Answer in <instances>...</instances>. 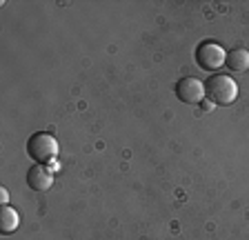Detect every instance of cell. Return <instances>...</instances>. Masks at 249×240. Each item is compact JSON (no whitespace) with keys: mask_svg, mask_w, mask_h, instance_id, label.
Returning <instances> with one entry per match:
<instances>
[{"mask_svg":"<svg viewBox=\"0 0 249 240\" xmlns=\"http://www.w3.org/2000/svg\"><path fill=\"white\" fill-rule=\"evenodd\" d=\"M205 94H207V100H212L213 104L227 107L238 98V83L225 73H216L205 83Z\"/></svg>","mask_w":249,"mask_h":240,"instance_id":"1","label":"cell"},{"mask_svg":"<svg viewBox=\"0 0 249 240\" xmlns=\"http://www.w3.org/2000/svg\"><path fill=\"white\" fill-rule=\"evenodd\" d=\"M58 152H60V145L47 131H38L27 140V154L36 160V165H49L52 160H56Z\"/></svg>","mask_w":249,"mask_h":240,"instance_id":"2","label":"cell"},{"mask_svg":"<svg viewBox=\"0 0 249 240\" xmlns=\"http://www.w3.org/2000/svg\"><path fill=\"white\" fill-rule=\"evenodd\" d=\"M227 63V51L216 40H205L196 49V65L205 71H216Z\"/></svg>","mask_w":249,"mask_h":240,"instance_id":"3","label":"cell"},{"mask_svg":"<svg viewBox=\"0 0 249 240\" xmlns=\"http://www.w3.org/2000/svg\"><path fill=\"white\" fill-rule=\"evenodd\" d=\"M176 96L187 104H200L202 100L207 98V94H205V83L194 78V76L180 78L176 83Z\"/></svg>","mask_w":249,"mask_h":240,"instance_id":"4","label":"cell"},{"mask_svg":"<svg viewBox=\"0 0 249 240\" xmlns=\"http://www.w3.org/2000/svg\"><path fill=\"white\" fill-rule=\"evenodd\" d=\"M27 185L34 191H47L53 185V173L47 169V165H34L27 171Z\"/></svg>","mask_w":249,"mask_h":240,"instance_id":"5","label":"cell"},{"mask_svg":"<svg viewBox=\"0 0 249 240\" xmlns=\"http://www.w3.org/2000/svg\"><path fill=\"white\" fill-rule=\"evenodd\" d=\"M227 65L231 71H247L249 69V51L247 49H243V47H236V49H231V51L227 53Z\"/></svg>","mask_w":249,"mask_h":240,"instance_id":"6","label":"cell"},{"mask_svg":"<svg viewBox=\"0 0 249 240\" xmlns=\"http://www.w3.org/2000/svg\"><path fill=\"white\" fill-rule=\"evenodd\" d=\"M20 224V216L14 207L9 205H2V211H0V231L2 234H14Z\"/></svg>","mask_w":249,"mask_h":240,"instance_id":"7","label":"cell"},{"mask_svg":"<svg viewBox=\"0 0 249 240\" xmlns=\"http://www.w3.org/2000/svg\"><path fill=\"white\" fill-rule=\"evenodd\" d=\"M47 169H49L52 173H58V171H60V162H58V160H52L49 165H47Z\"/></svg>","mask_w":249,"mask_h":240,"instance_id":"8","label":"cell"},{"mask_svg":"<svg viewBox=\"0 0 249 240\" xmlns=\"http://www.w3.org/2000/svg\"><path fill=\"white\" fill-rule=\"evenodd\" d=\"M0 203H2V205H9V193H7L5 187L0 189Z\"/></svg>","mask_w":249,"mask_h":240,"instance_id":"9","label":"cell"},{"mask_svg":"<svg viewBox=\"0 0 249 240\" xmlns=\"http://www.w3.org/2000/svg\"><path fill=\"white\" fill-rule=\"evenodd\" d=\"M200 107H202V109H205V111H209V109H212V107H213V103H212V100H207V98H205V100H202V103H200Z\"/></svg>","mask_w":249,"mask_h":240,"instance_id":"10","label":"cell"}]
</instances>
